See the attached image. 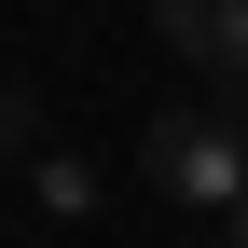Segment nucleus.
Returning a JSON list of instances; mask_svg holds the SVG:
<instances>
[{
	"label": "nucleus",
	"instance_id": "1",
	"mask_svg": "<svg viewBox=\"0 0 248 248\" xmlns=\"http://www.w3.org/2000/svg\"><path fill=\"white\" fill-rule=\"evenodd\" d=\"M138 179L179 193V207H234L248 193V124L234 110H152L138 124Z\"/></svg>",
	"mask_w": 248,
	"mask_h": 248
},
{
	"label": "nucleus",
	"instance_id": "2",
	"mask_svg": "<svg viewBox=\"0 0 248 248\" xmlns=\"http://www.w3.org/2000/svg\"><path fill=\"white\" fill-rule=\"evenodd\" d=\"M152 42L221 69V83H248V0H152Z\"/></svg>",
	"mask_w": 248,
	"mask_h": 248
},
{
	"label": "nucleus",
	"instance_id": "3",
	"mask_svg": "<svg viewBox=\"0 0 248 248\" xmlns=\"http://www.w3.org/2000/svg\"><path fill=\"white\" fill-rule=\"evenodd\" d=\"M42 138V110H28V83H0V152H28Z\"/></svg>",
	"mask_w": 248,
	"mask_h": 248
},
{
	"label": "nucleus",
	"instance_id": "4",
	"mask_svg": "<svg viewBox=\"0 0 248 248\" xmlns=\"http://www.w3.org/2000/svg\"><path fill=\"white\" fill-rule=\"evenodd\" d=\"M221 248H248V193H234V207H221Z\"/></svg>",
	"mask_w": 248,
	"mask_h": 248
},
{
	"label": "nucleus",
	"instance_id": "5",
	"mask_svg": "<svg viewBox=\"0 0 248 248\" xmlns=\"http://www.w3.org/2000/svg\"><path fill=\"white\" fill-rule=\"evenodd\" d=\"M221 110H234V124H248V83H234V97H221Z\"/></svg>",
	"mask_w": 248,
	"mask_h": 248
}]
</instances>
